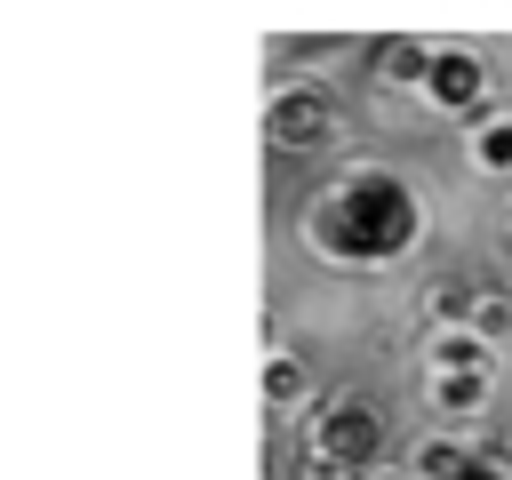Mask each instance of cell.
Listing matches in <instances>:
<instances>
[{
  "instance_id": "1",
  "label": "cell",
  "mask_w": 512,
  "mask_h": 480,
  "mask_svg": "<svg viewBox=\"0 0 512 480\" xmlns=\"http://www.w3.org/2000/svg\"><path fill=\"white\" fill-rule=\"evenodd\" d=\"M416 232V208H408V192L392 184V176H352L344 192H336V208H328V240L344 248V256H392L400 240Z\"/></svg>"
},
{
  "instance_id": "2",
  "label": "cell",
  "mask_w": 512,
  "mask_h": 480,
  "mask_svg": "<svg viewBox=\"0 0 512 480\" xmlns=\"http://www.w3.org/2000/svg\"><path fill=\"white\" fill-rule=\"evenodd\" d=\"M376 440H384V424H376L368 400H344V408H328V424H320V456H328V464H368Z\"/></svg>"
},
{
  "instance_id": "3",
  "label": "cell",
  "mask_w": 512,
  "mask_h": 480,
  "mask_svg": "<svg viewBox=\"0 0 512 480\" xmlns=\"http://www.w3.org/2000/svg\"><path fill=\"white\" fill-rule=\"evenodd\" d=\"M432 96L440 104H472L480 96V64L472 56H432Z\"/></svg>"
},
{
  "instance_id": "4",
  "label": "cell",
  "mask_w": 512,
  "mask_h": 480,
  "mask_svg": "<svg viewBox=\"0 0 512 480\" xmlns=\"http://www.w3.org/2000/svg\"><path fill=\"white\" fill-rule=\"evenodd\" d=\"M272 136H280V144H296V136H320V104H312V96H304V104L288 96V104L272 112Z\"/></svg>"
},
{
  "instance_id": "5",
  "label": "cell",
  "mask_w": 512,
  "mask_h": 480,
  "mask_svg": "<svg viewBox=\"0 0 512 480\" xmlns=\"http://www.w3.org/2000/svg\"><path fill=\"white\" fill-rule=\"evenodd\" d=\"M472 160H480V168H512V128H504V120L480 128V136H472Z\"/></svg>"
},
{
  "instance_id": "6",
  "label": "cell",
  "mask_w": 512,
  "mask_h": 480,
  "mask_svg": "<svg viewBox=\"0 0 512 480\" xmlns=\"http://www.w3.org/2000/svg\"><path fill=\"white\" fill-rule=\"evenodd\" d=\"M416 464H424V480H464V464H472V456H464V448H448V440H440V448H424V456H416Z\"/></svg>"
},
{
  "instance_id": "7",
  "label": "cell",
  "mask_w": 512,
  "mask_h": 480,
  "mask_svg": "<svg viewBox=\"0 0 512 480\" xmlns=\"http://www.w3.org/2000/svg\"><path fill=\"white\" fill-rule=\"evenodd\" d=\"M440 360H448L456 376H472V360H480V344H472V336H448V344H440Z\"/></svg>"
},
{
  "instance_id": "8",
  "label": "cell",
  "mask_w": 512,
  "mask_h": 480,
  "mask_svg": "<svg viewBox=\"0 0 512 480\" xmlns=\"http://www.w3.org/2000/svg\"><path fill=\"white\" fill-rule=\"evenodd\" d=\"M440 400H448V408H472V400H480V376H448V392H440Z\"/></svg>"
},
{
  "instance_id": "9",
  "label": "cell",
  "mask_w": 512,
  "mask_h": 480,
  "mask_svg": "<svg viewBox=\"0 0 512 480\" xmlns=\"http://www.w3.org/2000/svg\"><path fill=\"white\" fill-rule=\"evenodd\" d=\"M464 480H504V472H496V464H480V456H472V464H464Z\"/></svg>"
}]
</instances>
